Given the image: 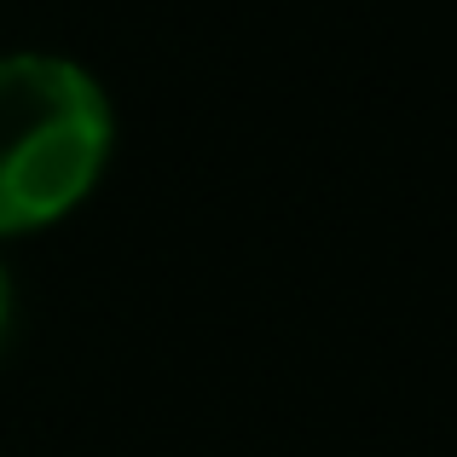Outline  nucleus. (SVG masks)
Wrapping results in <instances>:
<instances>
[{
    "mask_svg": "<svg viewBox=\"0 0 457 457\" xmlns=\"http://www.w3.org/2000/svg\"><path fill=\"white\" fill-rule=\"evenodd\" d=\"M6 319H12V284H6V267H0V336H6Z\"/></svg>",
    "mask_w": 457,
    "mask_h": 457,
    "instance_id": "obj_2",
    "label": "nucleus"
},
{
    "mask_svg": "<svg viewBox=\"0 0 457 457\" xmlns=\"http://www.w3.org/2000/svg\"><path fill=\"white\" fill-rule=\"evenodd\" d=\"M111 156V99L58 53H0V232L70 214Z\"/></svg>",
    "mask_w": 457,
    "mask_h": 457,
    "instance_id": "obj_1",
    "label": "nucleus"
}]
</instances>
